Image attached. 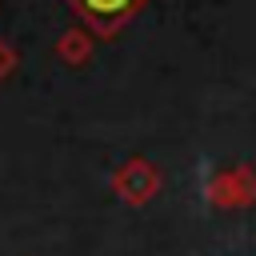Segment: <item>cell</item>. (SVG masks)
Wrapping results in <instances>:
<instances>
[{
	"label": "cell",
	"instance_id": "6da1fadb",
	"mask_svg": "<svg viewBox=\"0 0 256 256\" xmlns=\"http://www.w3.org/2000/svg\"><path fill=\"white\" fill-rule=\"evenodd\" d=\"M64 4L76 12V20H80L92 36L108 40V36H116L148 0H64Z\"/></svg>",
	"mask_w": 256,
	"mask_h": 256
},
{
	"label": "cell",
	"instance_id": "7a4b0ae2",
	"mask_svg": "<svg viewBox=\"0 0 256 256\" xmlns=\"http://www.w3.org/2000/svg\"><path fill=\"white\" fill-rule=\"evenodd\" d=\"M64 52H68V56H84V40H76V36L64 40Z\"/></svg>",
	"mask_w": 256,
	"mask_h": 256
}]
</instances>
